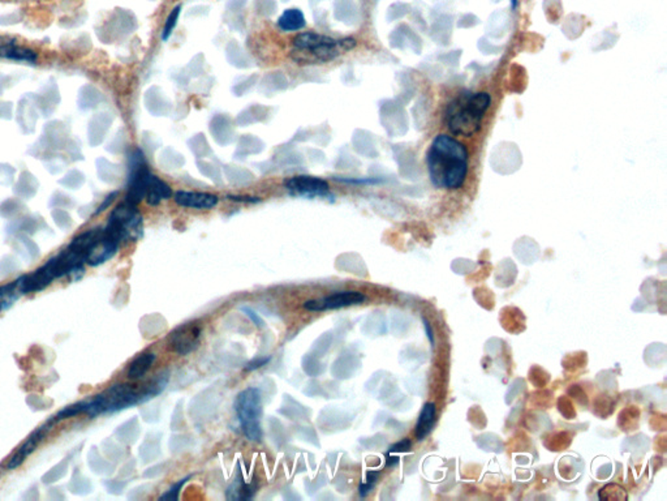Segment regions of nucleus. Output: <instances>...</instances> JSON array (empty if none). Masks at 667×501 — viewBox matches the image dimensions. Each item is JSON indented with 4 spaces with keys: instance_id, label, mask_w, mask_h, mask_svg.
<instances>
[{
    "instance_id": "5",
    "label": "nucleus",
    "mask_w": 667,
    "mask_h": 501,
    "mask_svg": "<svg viewBox=\"0 0 667 501\" xmlns=\"http://www.w3.org/2000/svg\"><path fill=\"white\" fill-rule=\"evenodd\" d=\"M105 232L119 243L138 241L143 235V215L137 206L125 201L112 210Z\"/></svg>"
},
{
    "instance_id": "18",
    "label": "nucleus",
    "mask_w": 667,
    "mask_h": 501,
    "mask_svg": "<svg viewBox=\"0 0 667 501\" xmlns=\"http://www.w3.org/2000/svg\"><path fill=\"white\" fill-rule=\"evenodd\" d=\"M254 491L252 490L250 484L244 483L241 479L235 481L231 487L228 488V495L233 493V496H231L230 499H250Z\"/></svg>"
},
{
    "instance_id": "11",
    "label": "nucleus",
    "mask_w": 667,
    "mask_h": 501,
    "mask_svg": "<svg viewBox=\"0 0 667 501\" xmlns=\"http://www.w3.org/2000/svg\"><path fill=\"white\" fill-rule=\"evenodd\" d=\"M174 200L178 205L192 208V209H212L219 201L218 196L213 194L189 192V191H178L174 195Z\"/></svg>"
},
{
    "instance_id": "14",
    "label": "nucleus",
    "mask_w": 667,
    "mask_h": 501,
    "mask_svg": "<svg viewBox=\"0 0 667 501\" xmlns=\"http://www.w3.org/2000/svg\"><path fill=\"white\" fill-rule=\"evenodd\" d=\"M436 407L434 403L427 402L424 405L422 410L418 415L416 430H415L418 441H422L424 438H427V435L430 433V431L433 430V427L436 426Z\"/></svg>"
},
{
    "instance_id": "27",
    "label": "nucleus",
    "mask_w": 667,
    "mask_h": 501,
    "mask_svg": "<svg viewBox=\"0 0 667 501\" xmlns=\"http://www.w3.org/2000/svg\"><path fill=\"white\" fill-rule=\"evenodd\" d=\"M228 200L231 201H235V203H259L261 198L258 197H250V196H235V195H230Z\"/></svg>"
},
{
    "instance_id": "1",
    "label": "nucleus",
    "mask_w": 667,
    "mask_h": 501,
    "mask_svg": "<svg viewBox=\"0 0 667 501\" xmlns=\"http://www.w3.org/2000/svg\"><path fill=\"white\" fill-rule=\"evenodd\" d=\"M467 148L448 134H439L427 153L429 177L439 189L462 188L468 174Z\"/></svg>"
},
{
    "instance_id": "9",
    "label": "nucleus",
    "mask_w": 667,
    "mask_h": 501,
    "mask_svg": "<svg viewBox=\"0 0 667 501\" xmlns=\"http://www.w3.org/2000/svg\"><path fill=\"white\" fill-rule=\"evenodd\" d=\"M200 337L201 326L196 322L183 324L169 334V349L178 353L179 355H188L196 349Z\"/></svg>"
},
{
    "instance_id": "3",
    "label": "nucleus",
    "mask_w": 667,
    "mask_h": 501,
    "mask_svg": "<svg viewBox=\"0 0 667 501\" xmlns=\"http://www.w3.org/2000/svg\"><path fill=\"white\" fill-rule=\"evenodd\" d=\"M355 46L356 39L354 38L338 41L329 36L306 32L294 37L291 59L302 65L323 64L337 59L339 55L352 50Z\"/></svg>"
},
{
    "instance_id": "6",
    "label": "nucleus",
    "mask_w": 667,
    "mask_h": 501,
    "mask_svg": "<svg viewBox=\"0 0 667 501\" xmlns=\"http://www.w3.org/2000/svg\"><path fill=\"white\" fill-rule=\"evenodd\" d=\"M236 412L245 436L252 441H259L262 438V398L259 389L247 388L240 392L236 398Z\"/></svg>"
},
{
    "instance_id": "25",
    "label": "nucleus",
    "mask_w": 667,
    "mask_h": 501,
    "mask_svg": "<svg viewBox=\"0 0 667 501\" xmlns=\"http://www.w3.org/2000/svg\"><path fill=\"white\" fill-rule=\"evenodd\" d=\"M270 359H271L270 357L254 359V360H252L250 363L247 364L245 371H254V369H258V368H261L262 366H266L267 363L270 362Z\"/></svg>"
},
{
    "instance_id": "32",
    "label": "nucleus",
    "mask_w": 667,
    "mask_h": 501,
    "mask_svg": "<svg viewBox=\"0 0 667 501\" xmlns=\"http://www.w3.org/2000/svg\"><path fill=\"white\" fill-rule=\"evenodd\" d=\"M511 3H512V7L516 8V6H517V0H511Z\"/></svg>"
},
{
    "instance_id": "23",
    "label": "nucleus",
    "mask_w": 667,
    "mask_h": 501,
    "mask_svg": "<svg viewBox=\"0 0 667 501\" xmlns=\"http://www.w3.org/2000/svg\"><path fill=\"white\" fill-rule=\"evenodd\" d=\"M410 447H412V443H410V440L404 438V440H401V441H399V443H396V444H394L392 447H390L389 452H387V455L401 453V452H408V450L410 449Z\"/></svg>"
},
{
    "instance_id": "31",
    "label": "nucleus",
    "mask_w": 667,
    "mask_h": 501,
    "mask_svg": "<svg viewBox=\"0 0 667 501\" xmlns=\"http://www.w3.org/2000/svg\"><path fill=\"white\" fill-rule=\"evenodd\" d=\"M399 464V457L391 456V455H386V466H394L398 465Z\"/></svg>"
},
{
    "instance_id": "17",
    "label": "nucleus",
    "mask_w": 667,
    "mask_h": 501,
    "mask_svg": "<svg viewBox=\"0 0 667 501\" xmlns=\"http://www.w3.org/2000/svg\"><path fill=\"white\" fill-rule=\"evenodd\" d=\"M155 362V355L153 353H143L140 357L134 359L128 369V377L131 380L141 379Z\"/></svg>"
},
{
    "instance_id": "19",
    "label": "nucleus",
    "mask_w": 667,
    "mask_h": 501,
    "mask_svg": "<svg viewBox=\"0 0 667 501\" xmlns=\"http://www.w3.org/2000/svg\"><path fill=\"white\" fill-rule=\"evenodd\" d=\"M85 402H86V401H82V402L75 403V405H71V406H67L64 410L58 412L50 421H51L53 424H55V423L63 421V419H68V418H72V417H75V415H79L81 412H85Z\"/></svg>"
},
{
    "instance_id": "21",
    "label": "nucleus",
    "mask_w": 667,
    "mask_h": 501,
    "mask_svg": "<svg viewBox=\"0 0 667 501\" xmlns=\"http://www.w3.org/2000/svg\"><path fill=\"white\" fill-rule=\"evenodd\" d=\"M180 12H181V6H176L175 8L171 11V13H169V18H167V21H166V25H164L163 32H162V39H163V41H167L169 36L172 34L174 29H175L176 24H178Z\"/></svg>"
},
{
    "instance_id": "29",
    "label": "nucleus",
    "mask_w": 667,
    "mask_h": 501,
    "mask_svg": "<svg viewBox=\"0 0 667 501\" xmlns=\"http://www.w3.org/2000/svg\"><path fill=\"white\" fill-rule=\"evenodd\" d=\"M116 195H117V192H112L111 195H108V196L106 197V201H105L102 205L99 206L98 210L96 212V215H99L101 212H103V210L106 209L107 206L110 205V204L112 203V200L115 198Z\"/></svg>"
},
{
    "instance_id": "2",
    "label": "nucleus",
    "mask_w": 667,
    "mask_h": 501,
    "mask_svg": "<svg viewBox=\"0 0 667 501\" xmlns=\"http://www.w3.org/2000/svg\"><path fill=\"white\" fill-rule=\"evenodd\" d=\"M491 103L489 93L462 91L446 108L445 125L451 134L470 137L479 132L481 122Z\"/></svg>"
},
{
    "instance_id": "10",
    "label": "nucleus",
    "mask_w": 667,
    "mask_h": 501,
    "mask_svg": "<svg viewBox=\"0 0 667 501\" xmlns=\"http://www.w3.org/2000/svg\"><path fill=\"white\" fill-rule=\"evenodd\" d=\"M119 244L120 243L115 241L111 235H108L103 230L102 234L99 235L98 239L93 243V246L88 250L85 261L91 267H98L101 264L106 262V261L112 259L115 256L117 248H119Z\"/></svg>"
},
{
    "instance_id": "15",
    "label": "nucleus",
    "mask_w": 667,
    "mask_h": 501,
    "mask_svg": "<svg viewBox=\"0 0 667 501\" xmlns=\"http://www.w3.org/2000/svg\"><path fill=\"white\" fill-rule=\"evenodd\" d=\"M305 16L299 8L285 9L278 18V27L283 32H297L305 27Z\"/></svg>"
},
{
    "instance_id": "7",
    "label": "nucleus",
    "mask_w": 667,
    "mask_h": 501,
    "mask_svg": "<svg viewBox=\"0 0 667 501\" xmlns=\"http://www.w3.org/2000/svg\"><path fill=\"white\" fill-rule=\"evenodd\" d=\"M364 300L365 296L363 293L339 291L331 296H323L320 299L306 300L304 303V308L314 311V312H322V311H331V310H338V308H344L351 305H361Z\"/></svg>"
},
{
    "instance_id": "13",
    "label": "nucleus",
    "mask_w": 667,
    "mask_h": 501,
    "mask_svg": "<svg viewBox=\"0 0 667 501\" xmlns=\"http://www.w3.org/2000/svg\"><path fill=\"white\" fill-rule=\"evenodd\" d=\"M171 196H172V191L169 184L150 172L146 179V195H145L148 204L152 206L160 205L163 200H167Z\"/></svg>"
},
{
    "instance_id": "16",
    "label": "nucleus",
    "mask_w": 667,
    "mask_h": 501,
    "mask_svg": "<svg viewBox=\"0 0 667 501\" xmlns=\"http://www.w3.org/2000/svg\"><path fill=\"white\" fill-rule=\"evenodd\" d=\"M24 296L21 278H18L13 284L0 287V312L8 310L11 305L18 300L20 296Z\"/></svg>"
},
{
    "instance_id": "26",
    "label": "nucleus",
    "mask_w": 667,
    "mask_h": 501,
    "mask_svg": "<svg viewBox=\"0 0 667 501\" xmlns=\"http://www.w3.org/2000/svg\"><path fill=\"white\" fill-rule=\"evenodd\" d=\"M241 310H242V312L245 313V315L250 317L252 322H254V325H257L259 328L264 326V320H262L253 310H250L248 307H242Z\"/></svg>"
},
{
    "instance_id": "8",
    "label": "nucleus",
    "mask_w": 667,
    "mask_h": 501,
    "mask_svg": "<svg viewBox=\"0 0 667 501\" xmlns=\"http://www.w3.org/2000/svg\"><path fill=\"white\" fill-rule=\"evenodd\" d=\"M285 188L292 195L306 197H325L330 194L329 183L311 175H296L283 182Z\"/></svg>"
},
{
    "instance_id": "24",
    "label": "nucleus",
    "mask_w": 667,
    "mask_h": 501,
    "mask_svg": "<svg viewBox=\"0 0 667 501\" xmlns=\"http://www.w3.org/2000/svg\"><path fill=\"white\" fill-rule=\"evenodd\" d=\"M338 182H342V183H347V184H377V183H381L380 179H374V178H368V179H346V178H337Z\"/></svg>"
},
{
    "instance_id": "28",
    "label": "nucleus",
    "mask_w": 667,
    "mask_h": 501,
    "mask_svg": "<svg viewBox=\"0 0 667 501\" xmlns=\"http://www.w3.org/2000/svg\"><path fill=\"white\" fill-rule=\"evenodd\" d=\"M422 320H424V326H425V331H427V337L429 338V341H430V345L434 348V346H436V341H434V333H433V329H432L430 324H429V322H427L425 317H424Z\"/></svg>"
},
{
    "instance_id": "20",
    "label": "nucleus",
    "mask_w": 667,
    "mask_h": 501,
    "mask_svg": "<svg viewBox=\"0 0 667 501\" xmlns=\"http://www.w3.org/2000/svg\"><path fill=\"white\" fill-rule=\"evenodd\" d=\"M3 54L8 56L11 59L16 61H25V62H34L36 61V54L32 50L27 49H18V47H11V49H4Z\"/></svg>"
},
{
    "instance_id": "12",
    "label": "nucleus",
    "mask_w": 667,
    "mask_h": 501,
    "mask_svg": "<svg viewBox=\"0 0 667 501\" xmlns=\"http://www.w3.org/2000/svg\"><path fill=\"white\" fill-rule=\"evenodd\" d=\"M50 426H51V421H48L44 427L38 429L30 438H27V441L24 443V445L20 448L18 452L15 453V456L9 459L8 465H7L8 470H13V469L18 467V466L21 465V464L25 461V458H27L30 453H33V452L36 450L38 444L45 438L46 432L48 431Z\"/></svg>"
},
{
    "instance_id": "4",
    "label": "nucleus",
    "mask_w": 667,
    "mask_h": 501,
    "mask_svg": "<svg viewBox=\"0 0 667 501\" xmlns=\"http://www.w3.org/2000/svg\"><path fill=\"white\" fill-rule=\"evenodd\" d=\"M145 402L143 392H137L131 385H112L106 392L85 402V414L96 418L103 412H114Z\"/></svg>"
},
{
    "instance_id": "30",
    "label": "nucleus",
    "mask_w": 667,
    "mask_h": 501,
    "mask_svg": "<svg viewBox=\"0 0 667 501\" xmlns=\"http://www.w3.org/2000/svg\"><path fill=\"white\" fill-rule=\"evenodd\" d=\"M373 488V484H369L366 483V482H364V483L360 484V488H358L360 491H358V493H360V496H361V497H365V496H366L368 493H370Z\"/></svg>"
},
{
    "instance_id": "22",
    "label": "nucleus",
    "mask_w": 667,
    "mask_h": 501,
    "mask_svg": "<svg viewBox=\"0 0 667 501\" xmlns=\"http://www.w3.org/2000/svg\"><path fill=\"white\" fill-rule=\"evenodd\" d=\"M189 478H190V476H187V478H184V479H180L178 483L174 484L167 493L160 496V500H176V499H179V493L181 491V488L184 487V484L187 483L188 481H189Z\"/></svg>"
}]
</instances>
